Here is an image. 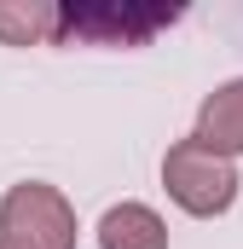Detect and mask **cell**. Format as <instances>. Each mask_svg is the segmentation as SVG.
I'll return each mask as SVG.
<instances>
[{
  "label": "cell",
  "mask_w": 243,
  "mask_h": 249,
  "mask_svg": "<svg viewBox=\"0 0 243 249\" xmlns=\"http://www.w3.org/2000/svg\"><path fill=\"white\" fill-rule=\"evenodd\" d=\"M58 35V6L47 0H0V47H41Z\"/></svg>",
  "instance_id": "obj_6"
},
{
  "label": "cell",
  "mask_w": 243,
  "mask_h": 249,
  "mask_svg": "<svg viewBox=\"0 0 243 249\" xmlns=\"http://www.w3.org/2000/svg\"><path fill=\"white\" fill-rule=\"evenodd\" d=\"M99 249H168V226L151 203H116L99 220Z\"/></svg>",
  "instance_id": "obj_5"
},
{
  "label": "cell",
  "mask_w": 243,
  "mask_h": 249,
  "mask_svg": "<svg viewBox=\"0 0 243 249\" xmlns=\"http://www.w3.org/2000/svg\"><path fill=\"white\" fill-rule=\"evenodd\" d=\"M0 244L17 249H75V209L58 186L23 180L0 197Z\"/></svg>",
  "instance_id": "obj_2"
},
{
  "label": "cell",
  "mask_w": 243,
  "mask_h": 249,
  "mask_svg": "<svg viewBox=\"0 0 243 249\" xmlns=\"http://www.w3.org/2000/svg\"><path fill=\"white\" fill-rule=\"evenodd\" d=\"M162 191L180 203L185 214L197 220H214L238 203V162L203 151L197 139H174L168 157H162Z\"/></svg>",
  "instance_id": "obj_1"
},
{
  "label": "cell",
  "mask_w": 243,
  "mask_h": 249,
  "mask_svg": "<svg viewBox=\"0 0 243 249\" xmlns=\"http://www.w3.org/2000/svg\"><path fill=\"white\" fill-rule=\"evenodd\" d=\"M180 6H58V35L52 41H93V47H145L156 29H174Z\"/></svg>",
  "instance_id": "obj_3"
},
{
  "label": "cell",
  "mask_w": 243,
  "mask_h": 249,
  "mask_svg": "<svg viewBox=\"0 0 243 249\" xmlns=\"http://www.w3.org/2000/svg\"><path fill=\"white\" fill-rule=\"evenodd\" d=\"M191 139H197L203 151L226 157V162H238V157H243V75L220 81V87H214V93L203 99V110H197V127H191Z\"/></svg>",
  "instance_id": "obj_4"
},
{
  "label": "cell",
  "mask_w": 243,
  "mask_h": 249,
  "mask_svg": "<svg viewBox=\"0 0 243 249\" xmlns=\"http://www.w3.org/2000/svg\"><path fill=\"white\" fill-rule=\"evenodd\" d=\"M0 249H17V244H0Z\"/></svg>",
  "instance_id": "obj_7"
}]
</instances>
